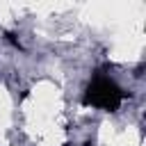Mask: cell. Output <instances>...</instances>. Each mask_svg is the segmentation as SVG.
<instances>
[{
	"label": "cell",
	"instance_id": "cell-1",
	"mask_svg": "<svg viewBox=\"0 0 146 146\" xmlns=\"http://www.w3.org/2000/svg\"><path fill=\"white\" fill-rule=\"evenodd\" d=\"M128 98V94L107 75L98 73L94 75V80L87 84L84 94H82V105H91L105 112H116L119 105Z\"/></svg>",
	"mask_w": 146,
	"mask_h": 146
},
{
	"label": "cell",
	"instance_id": "cell-2",
	"mask_svg": "<svg viewBox=\"0 0 146 146\" xmlns=\"http://www.w3.org/2000/svg\"><path fill=\"white\" fill-rule=\"evenodd\" d=\"M5 36H7V41H9V43H11L14 48H18V50H23V43H21V41L16 39V34H14V32H7Z\"/></svg>",
	"mask_w": 146,
	"mask_h": 146
},
{
	"label": "cell",
	"instance_id": "cell-3",
	"mask_svg": "<svg viewBox=\"0 0 146 146\" xmlns=\"http://www.w3.org/2000/svg\"><path fill=\"white\" fill-rule=\"evenodd\" d=\"M64 146H71V144H64Z\"/></svg>",
	"mask_w": 146,
	"mask_h": 146
}]
</instances>
